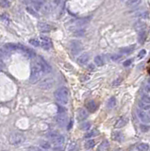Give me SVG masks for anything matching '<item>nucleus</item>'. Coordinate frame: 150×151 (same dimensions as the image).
<instances>
[{
    "label": "nucleus",
    "mask_w": 150,
    "mask_h": 151,
    "mask_svg": "<svg viewBox=\"0 0 150 151\" xmlns=\"http://www.w3.org/2000/svg\"><path fill=\"white\" fill-rule=\"evenodd\" d=\"M48 138L50 140L51 147L55 151H63L64 149V136L58 133L57 131H51L48 134Z\"/></svg>",
    "instance_id": "f257e3e1"
},
{
    "label": "nucleus",
    "mask_w": 150,
    "mask_h": 151,
    "mask_svg": "<svg viewBox=\"0 0 150 151\" xmlns=\"http://www.w3.org/2000/svg\"><path fill=\"white\" fill-rule=\"evenodd\" d=\"M54 96L56 101H57L60 105H66L68 103V98H69V91L66 87H60L59 89L56 90L54 93Z\"/></svg>",
    "instance_id": "f03ea898"
},
{
    "label": "nucleus",
    "mask_w": 150,
    "mask_h": 151,
    "mask_svg": "<svg viewBox=\"0 0 150 151\" xmlns=\"http://www.w3.org/2000/svg\"><path fill=\"white\" fill-rule=\"evenodd\" d=\"M44 74L43 70H42L41 66L39 65L38 61H34L31 64V74H30V77H29V82L34 84L37 83L40 80L42 75Z\"/></svg>",
    "instance_id": "7ed1b4c3"
},
{
    "label": "nucleus",
    "mask_w": 150,
    "mask_h": 151,
    "mask_svg": "<svg viewBox=\"0 0 150 151\" xmlns=\"http://www.w3.org/2000/svg\"><path fill=\"white\" fill-rule=\"evenodd\" d=\"M25 141V135L20 132H12L9 136V143L11 145H18Z\"/></svg>",
    "instance_id": "20e7f679"
},
{
    "label": "nucleus",
    "mask_w": 150,
    "mask_h": 151,
    "mask_svg": "<svg viewBox=\"0 0 150 151\" xmlns=\"http://www.w3.org/2000/svg\"><path fill=\"white\" fill-rule=\"evenodd\" d=\"M57 125L60 127H63L68 124V116L65 112H59V114L56 117Z\"/></svg>",
    "instance_id": "39448f33"
},
{
    "label": "nucleus",
    "mask_w": 150,
    "mask_h": 151,
    "mask_svg": "<svg viewBox=\"0 0 150 151\" xmlns=\"http://www.w3.org/2000/svg\"><path fill=\"white\" fill-rule=\"evenodd\" d=\"M82 49V45L79 41H72L70 44V50L73 55H78Z\"/></svg>",
    "instance_id": "423d86ee"
},
{
    "label": "nucleus",
    "mask_w": 150,
    "mask_h": 151,
    "mask_svg": "<svg viewBox=\"0 0 150 151\" xmlns=\"http://www.w3.org/2000/svg\"><path fill=\"white\" fill-rule=\"evenodd\" d=\"M54 84V80L51 78H45L39 83V87L43 90H49L50 88H52Z\"/></svg>",
    "instance_id": "0eeeda50"
},
{
    "label": "nucleus",
    "mask_w": 150,
    "mask_h": 151,
    "mask_svg": "<svg viewBox=\"0 0 150 151\" xmlns=\"http://www.w3.org/2000/svg\"><path fill=\"white\" fill-rule=\"evenodd\" d=\"M40 42H41V46L45 50H48L52 47V41H51L48 37H45V36L41 37Z\"/></svg>",
    "instance_id": "6e6552de"
},
{
    "label": "nucleus",
    "mask_w": 150,
    "mask_h": 151,
    "mask_svg": "<svg viewBox=\"0 0 150 151\" xmlns=\"http://www.w3.org/2000/svg\"><path fill=\"white\" fill-rule=\"evenodd\" d=\"M37 61H38L39 65L41 66V68H42V70H43L44 74H49L51 71H52V69H51V67H50V65L46 63L45 60H42V59H38V60H37Z\"/></svg>",
    "instance_id": "1a4fd4ad"
},
{
    "label": "nucleus",
    "mask_w": 150,
    "mask_h": 151,
    "mask_svg": "<svg viewBox=\"0 0 150 151\" xmlns=\"http://www.w3.org/2000/svg\"><path fill=\"white\" fill-rule=\"evenodd\" d=\"M137 115H138V117L140 118V120L142 122H144V123L150 122L149 114H147V113L145 112L144 110H142V109H139V110H137Z\"/></svg>",
    "instance_id": "9d476101"
},
{
    "label": "nucleus",
    "mask_w": 150,
    "mask_h": 151,
    "mask_svg": "<svg viewBox=\"0 0 150 151\" xmlns=\"http://www.w3.org/2000/svg\"><path fill=\"white\" fill-rule=\"evenodd\" d=\"M38 27H39L40 31L43 33H48L52 30V26L49 25L47 23H44V22H40L38 24Z\"/></svg>",
    "instance_id": "9b49d317"
},
{
    "label": "nucleus",
    "mask_w": 150,
    "mask_h": 151,
    "mask_svg": "<svg viewBox=\"0 0 150 151\" xmlns=\"http://www.w3.org/2000/svg\"><path fill=\"white\" fill-rule=\"evenodd\" d=\"M88 112L86 110H84V109H78V112H77V118L79 122H83L85 119L88 118Z\"/></svg>",
    "instance_id": "f8f14e48"
},
{
    "label": "nucleus",
    "mask_w": 150,
    "mask_h": 151,
    "mask_svg": "<svg viewBox=\"0 0 150 151\" xmlns=\"http://www.w3.org/2000/svg\"><path fill=\"white\" fill-rule=\"evenodd\" d=\"M89 59H90V55H89L88 53H83L82 55H80L78 58V63L80 64V65H84L88 63Z\"/></svg>",
    "instance_id": "ddd939ff"
},
{
    "label": "nucleus",
    "mask_w": 150,
    "mask_h": 151,
    "mask_svg": "<svg viewBox=\"0 0 150 151\" xmlns=\"http://www.w3.org/2000/svg\"><path fill=\"white\" fill-rule=\"evenodd\" d=\"M135 48H136V45H128L125 47H121L119 51L123 54H130L135 50Z\"/></svg>",
    "instance_id": "4468645a"
},
{
    "label": "nucleus",
    "mask_w": 150,
    "mask_h": 151,
    "mask_svg": "<svg viewBox=\"0 0 150 151\" xmlns=\"http://www.w3.org/2000/svg\"><path fill=\"white\" fill-rule=\"evenodd\" d=\"M126 123H128V118L124 117V116L120 117L115 123V127H117V129H121V127H123L126 125Z\"/></svg>",
    "instance_id": "2eb2a0df"
},
{
    "label": "nucleus",
    "mask_w": 150,
    "mask_h": 151,
    "mask_svg": "<svg viewBox=\"0 0 150 151\" xmlns=\"http://www.w3.org/2000/svg\"><path fill=\"white\" fill-rule=\"evenodd\" d=\"M134 27L138 32L144 31V30H145V28H146V24H145L144 22H143V21H139L134 25Z\"/></svg>",
    "instance_id": "dca6fc26"
},
{
    "label": "nucleus",
    "mask_w": 150,
    "mask_h": 151,
    "mask_svg": "<svg viewBox=\"0 0 150 151\" xmlns=\"http://www.w3.org/2000/svg\"><path fill=\"white\" fill-rule=\"evenodd\" d=\"M86 108L88 109V111H90V112H95L96 111V109H97V105H96V103L93 100H91V101L87 102Z\"/></svg>",
    "instance_id": "f3484780"
},
{
    "label": "nucleus",
    "mask_w": 150,
    "mask_h": 151,
    "mask_svg": "<svg viewBox=\"0 0 150 151\" xmlns=\"http://www.w3.org/2000/svg\"><path fill=\"white\" fill-rule=\"evenodd\" d=\"M112 139L117 142H122L124 140V135L122 134V132L120 131H114L113 133H112Z\"/></svg>",
    "instance_id": "a211bd4d"
},
{
    "label": "nucleus",
    "mask_w": 150,
    "mask_h": 151,
    "mask_svg": "<svg viewBox=\"0 0 150 151\" xmlns=\"http://www.w3.org/2000/svg\"><path fill=\"white\" fill-rule=\"evenodd\" d=\"M142 3V0H126V5L128 7H137Z\"/></svg>",
    "instance_id": "6ab92c4d"
},
{
    "label": "nucleus",
    "mask_w": 150,
    "mask_h": 151,
    "mask_svg": "<svg viewBox=\"0 0 150 151\" xmlns=\"http://www.w3.org/2000/svg\"><path fill=\"white\" fill-rule=\"evenodd\" d=\"M139 107L144 111H150V103H146L144 101L140 100L139 101Z\"/></svg>",
    "instance_id": "aec40b11"
},
{
    "label": "nucleus",
    "mask_w": 150,
    "mask_h": 151,
    "mask_svg": "<svg viewBox=\"0 0 150 151\" xmlns=\"http://www.w3.org/2000/svg\"><path fill=\"white\" fill-rule=\"evenodd\" d=\"M23 54H24V55L27 57V58H29V59L33 58V57L35 56V53L33 52V50L27 48V47H26V49H25L24 51H23Z\"/></svg>",
    "instance_id": "412c9836"
},
{
    "label": "nucleus",
    "mask_w": 150,
    "mask_h": 151,
    "mask_svg": "<svg viewBox=\"0 0 150 151\" xmlns=\"http://www.w3.org/2000/svg\"><path fill=\"white\" fill-rule=\"evenodd\" d=\"M95 63L97 66H103V65H104V63H105L104 59H103L101 56H96L95 58Z\"/></svg>",
    "instance_id": "4be33fe9"
},
{
    "label": "nucleus",
    "mask_w": 150,
    "mask_h": 151,
    "mask_svg": "<svg viewBox=\"0 0 150 151\" xmlns=\"http://www.w3.org/2000/svg\"><path fill=\"white\" fill-rule=\"evenodd\" d=\"M116 105V99L114 96H112L109 99V101H108V104H107V106L109 109H112V108H114Z\"/></svg>",
    "instance_id": "5701e85b"
},
{
    "label": "nucleus",
    "mask_w": 150,
    "mask_h": 151,
    "mask_svg": "<svg viewBox=\"0 0 150 151\" xmlns=\"http://www.w3.org/2000/svg\"><path fill=\"white\" fill-rule=\"evenodd\" d=\"M78 145L76 142H72L71 144L69 145L68 151H78Z\"/></svg>",
    "instance_id": "b1692460"
},
{
    "label": "nucleus",
    "mask_w": 150,
    "mask_h": 151,
    "mask_svg": "<svg viewBox=\"0 0 150 151\" xmlns=\"http://www.w3.org/2000/svg\"><path fill=\"white\" fill-rule=\"evenodd\" d=\"M137 149L139 151H148L149 149V145L147 144H140L137 146Z\"/></svg>",
    "instance_id": "393cba45"
},
{
    "label": "nucleus",
    "mask_w": 150,
    "mask_h": 151,
    "mask_svg": "<svg viewBox=\"0 0 150 151\" xmlns=\"http://www.w3.org/2000/svg\"><path fill=\"white\" fill-rule=\"evenodd\" d=\"M80 129L81 130H89L91 127V124L89 122H82V124H80Z\"/></svg>",
    "instance_id": "a878e982"
},
{
    "label": "nucleus",
    "mask_w": 150,
    "mask_h": 151,
    "mask_svg": "<svg viewBox=\"0 0 150 151\" xmlns=\"http://www.w3.org/2000/svg\"><path fill=\"white\" fill-rule=\"evenodd\" d=\"M95 142L93 140H89L85 143V147L87 149H91L93 147H95Z\"/></svg>",
    "instance_id": "bb28decb"
},
{
    "label": "nucleus",
    "mask_w": 150,
    "mask_h": 151,
    "mask_svg": "<svg viewBox=\"0 0 150 151\" xmlns=\"http://www.w3.org/2000/svg\"><path fill=\"white\" fill-rule=\"evenodd\" d=\"M145 38H146V32H145V30L139 32V42H140L143 44V42L145 41Z\"/></svg>",
    "instance_id": "cd10ccee"
},
{
    "label": "nucleus",
    "mask_w": 150,
    "mask_h": 151,
    "mask_svg": "<svg viewBox=\"0 0 150 151\" xmlns=\"http://www.w3.org/2000/svg\"><path fill=\"white\" fill-rule=\"evenodd\" d=\"M98 133V132L95 130V129H91L89 132H87V133L85 134V138H90V137H93V135H96Z\"/></svg>",
    "instance_id": "c85d7f7f"
},
{
    "label": "nucleus",
    "mask_w": 150,
    "mask_h": 151,
    "mask_svg": "<svg viewBox=\"0 0 150 151\" xmlns=\"http://www.w3.org/2000/svg\"><path fill=\"white\" fill-rule=\"evenodd\" d=\"M29 44H31L33 46H41V42H40V40H36V39H30L29 40Z\"/></svg>",
    "instance_id": "c756f323"
},
{
    "label": "nucleus",
    "mask_w": 150,
    "mask_h": 151,
    "mask_svg": "<svg viewBox=\"0 0 150 151\" xmlns=\"http://www.w3.org/2000/svg\"><path fill=\"white\" fill-rule=\"evenodd\" d=\"M84 33H85V30H84L83 28H78V30L74 31V34L76 35V36H78V37L83 36V35H84Z\"/></svg>",
    "instance_id": "7c9ffc66"
},
{
    "label": "nucleus",
    "mask_w": 150,
    "mask_h": 151,
    "mask_svg": "<svg viewBox=\"0 0 150 151\" xmlns=\"http://www.w3.org/2000/svg\"><path fill=\"white\" fill-rule=\"evenodd\" d=\"M1 6L3 8H9L11 6V2L9 0H1Z\"/></svg>",
    "instance_id": "2f4dec72"
},
{
    "label": "nucleus",
    "mask_w": 150,
    "mask_h": 151,
    "mask_svg": "<svg viewBox=\"0 0 150 151\" xmlns=\"http://www.w3.org/2000/svg\"><path fill=\"white\" fill-rule=\"evenodd\" d=\"M85 24H87V21L85 19H83V20H78L76 23H75V25L78 27H82L83 25H85Z\"/></svg>",
    "instance_id": "473e14b6"
},
{
    "label": "nucleus",
    "mask_w": 150,
    "mask_h": 151,
    "mask_svg": "<svg viewBox=\"0 0 150 151\" xmlns=\"http://www.w3.org/2000/svg\"><path fill=\"white\" fill-rule=\"evenodd\" d=\"M122 59V57L120 55H116V54H113V55H111V60H113V61H118Z\"/></svg>",
    "instance_id": "72a5a7b5"
},
{
    "label": "nucleus",
    "mask_w": 150,
    "mask_h": 151,
    "mask_svg": "<svg viewBox=\"0 0 150 151\" xmlns=\"http://www.w3.org/2000/svg\"><path fill=\"white\" fill-rule=\"evenodd\" d=\"M145 55H146V50L145 49H143V50H141L139 52V54H138V58L139 59H143L145 57Z\"/></svg>",
    "instance_id": "f704fd0d"
},
{
    "label": "nucleus",
    "mask_w": 150,
    "mask_h": 151,
    "mask_svg": "<svg viewBox=\"0 0 150 151\" xmlns=\"http://www.w3.org/2000/svg\"><path fill=\"white\" fill-rule=\"evenodd\" d=\"M1 19H2V21L5 23H9V21H10V18H9V16L7 15V13H2Z\"/></svg>",
    "instance_id": "c9c22d12"
},
{
    "label": "nucleus",
    "mask_w": 150,
    "mask_h": 151,
    "mask_svg": "<svg viewBox=\"0 0 150 151\" xmlns=\"http://www.w3.org/2000/svg\"><path fill=\"white\" fill-rule=\"evenodd\" d=\"M144 90H145V92H150V78H148L146 80V82H145Z\"/></svg>",
    "instance_id": "e433bc0d"
},
{
    "label": "nucleus",
    "mask_w": 150,
    "mask_h": 151,
    "mask_svg": "<svg viewBox=\"0 0 150 151\" xmlns=\"http://www.w3.org/2000/svg\"><path fill=\"white\" fill-rule=\"evenodd\" d=\"M141 100L146 102V103H150V96H148L147 94H144L142 98H141Z\"/></svg>",
    "instance_id": "4c0bfd02"
},
{
    "label": "nucleus",
    "mask_w": 150,
    "mask_h": 151,
    "mask_svg": "<svg viewBox=\"0 0 150 151\" xmlns=\"http://www.w3.org/2000/svg\"><path fill=\"white\" fill-rule=\"evenodd\" d=\"M132 63H133V60L132 59H128V60H126V61H124V66L128 67V66H130Z\"/></svg>",
    "instance_id": "58836bf2"
},
{
    "label": "nucleus",
    "mask_w": 150,
    "mask_h": 151,
    "mask_svg": "<svg viewBox=\"0 0 150 151\" xmlns=\"http://www.w3.org/2000/svg\"><path fill=\"white\" fill-rule=\"evenodd\" d=\"M148 129H149V127H148V126H145V125H142V126H141V129H142V131H147L148 130Z\"/></svg>",
    "instance_id": "ea45409f"
},
{
    "label": "nucleus",
    "mask_w": 150,
    "mask_h": 151,
    "mask_svg": "<svg viewBox=\"0 0 150 151\" xmlns=\"http://www.w3.org/2000/svg\"><path fill=\"white\" fill-rule=\"evenodd\" d=\"M42 147H44V148H49V147H51V145L48 143H43V145H42Z\"/></svg>",
    "instance_id": "a19ab883"
},
{
    "label": "nucleus",
    "mask_w": 150,
    "mask_h": 151,
    "mask_svg": "<svg viewBox=\"0 0 150 151\" xmlns=\"http://www.w3.org/2000/svg\"><path fill=\"white\" fill-rule=\"evenodd\" d=\"M31 3H36V2H42V3H44V0H30Z\"/></svg>",
    "instance_id": "79ce46f5"
},
{
    "label": "nucleus",
    "mask_w": 150,
    "mask_h": 151,
    "mask_svg": "<svg viewBox=\"0 0 150 151\" xmlns=\"http://www.w3.org/2000/svg\"><path fill=\"white\" fill-rule=\"evenodd\" d=\"M36 151H46V150H44V149H40V148H38V149H36Z\"/></svg>",
    "instance_id": "37998d69"
},
{
    "label": "nucleus",
    "mask_w": 150,
    "mask_h": 151,
    "mask_svg": "<svg viewBox=\"0 0 150 151\" xmlns=\"http://www.w3.org/2000/svg\"><path fill=\"white\" fill-rule=\"evenodd\" d=\"M148 114H149V118H150V112H149V113H148Z\"/></svg>",
    "instance_id": "c03bdc74"
},
{
    "label": "nucleus",
    "mask_w": 150,
    "mask_h": 151,
    "mask_svg": "<svg viewBox=\"0 0 150 151\" xmlns=\"http://www.w3.org/2000/svg\"><path fill=\"white\" fill-rule=\"evenodd\" d=\"M117 151H119V150H117Z\"/></svg>",
    "instance_id": "a18cd8bd"
}]
</instances>
